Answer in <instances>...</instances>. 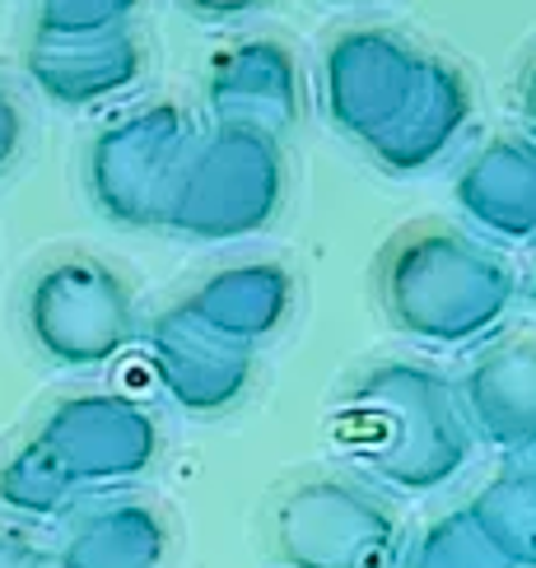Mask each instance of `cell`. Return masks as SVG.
Here are the masks:
<instances>
[{"mask_svg":"<svg viewBox=\"0 0 536 568\" xmlns=\"http://www.w3.org/2000/svg\"><path fill=\"white\" fill-rule=\"evenodd\" d=\"M341 453L392 489H438L472 462L476 434L457 387L429 364L387 359L355 377L336 410Z\"/></svg>","mask_w":536,"mask_h":568,"instance_id":"6da1fadb","label":"cell"},{"mask_svg":"<svg viewBox=\"0 0 536 568\" xmlns=\"http://www.w3.org/2000/svg\"><path fill=\"white\" fill-rule=\"evenodd\" d=\"M378 294L392 326L411 341L466 345L504 322L518 294V275L472 233L419 224L383 252Z\"/></svg>","mask_w":536,"mask_h":568,"instance_id":"7a4b0ae2","label":"cell"},{"mask_svg":"<svg viewBox=\"0 0 536 568\" xmlns=\"http://www.w3.org/2000/svg\"><path fill=\"white\" fill-rule=\"evenodd\" d=\"M285 145L252 126H210L192 140L173 182L163 229L196 243H233L262 233L285 205Z\"/></svg>","mask_w":536,"mask_h":568,"instance_id":"3957f363","label":"cell"},{"mask_svg":"<svg viewBox=\"0 0 536 568\" xmlns=\"http://www.w3.org/2000/svg\"><path fill=\"white\" fill-rule=\"evenodd\" d=\"M23 326L42 359L61 368H103L140 336L131 284L84 252L52 256L29 280Z\"/></svg>","mask_w":536,"mask_h":568,"instance_id":"277c9868","label":"cell"},{"mask_svg":"<svg viewBox=\"0 0 536 568\" xmlns=\"http://www.w3.org/2000/svg\"><path fill=\"white\" fill-rule=\"evenodd\" d=\"M271 550L285 568H392L402 555V523L373 489L313 476L275 499Z\"/></svg>","mask_w":536,"mask_h":568,"instance_id":"5b68a950","label":"cell"},{"mask_svg":"<svg viewBox=\"0 0 536 568\" xmlns=\"http://www.w3.org/2000/svg\"><path fill=\"white\" fill-rule=\"evenodd\" d=\"M192 140V122L178 103H145L108 122L84 154V186L99 215L117 229L163 224Z\"/></svg>","mask_w":536,"mask_h":568,"instance_id":"8992f818","label":"cell"},{"mask_svg":"<svg viewBox=\"0 0 536 568\" xmlns=\"http://www.w3.org/2000/svg\"><path fill=\"white\" fill-rule=\"evenodd\" d=\"M33 438L75 489H108L145 476L163 447L159 419L140 400L117 392H80L57 400Z\"/></svg>","mask_w":536,"mask_h":568,"instance_id":"52a82bcc","label":"cell"},{"mask_svg":"<svg viewBox=\"0 0 536 568\" xmlns=\"http://www.w3.org/2000/svg\"><path fill=\"white\" fill-rule=\"evenodd\" d=\"M425 57L396 33L364 23L345 29L322 52V108L332 126L368 145L396 112L406 108Z\"/></svg>","mask_w":536,"mask_h":568,"instance_id":"ba28073f","label":"cell"},{"mask_svg":"<svg viewBox=\"0 0 536 568\" xmlns=\"http://www.w3.org/2000/svg\"><path fill=\"white\" fill-rule=\"evenodd\" d=\"M140 336H145V354L159 387L186 415H220L252 383V349L215 336L182 303L159 313Z\"/></svg>","mask_w":536,"mask_h":568,"instance_id":"9c48e42d","label":"cell"},{"mask_svg":"<svg viewBox=\"0 0 536 568\" xmlns=\"http://www.w3.org/2000/svg\"><path fill=\"white\" fill-rule=\"evenodd\" d=\"M205 108L215 126H252L285 140L303 108V75L294 52L280 38L233 42L210 61Z\"/></svg>","mask_w":536,"mask_h":568,"instance_id":"30bf717a","label":"cell"},{"mask_svg":"<svg viewBox=\"0 0 536 568\" xmlns=\"http://www.w3.org/2000/svg\"><path fill=\"white\" fill-rule=\"evenodd\" d=\"M472 434L499 453H536V336H508L481 349L457 383Z\"/></svg>","mask_w":536,"mask_h":568,"instance_id":"8fae6325","label":"cell"},{"mask_svg":"<svg viewBox=\"0 0 536 568\" xmlns=\"http://www.w3.org/2000/svg\"><path fill=\"white\" fill-rule=\"evenodd\" d=\"M476 108V93L466 70L453 61L425 57L419 80L411 89L406 108L368 140V154L383 163L387 173H419L448 154V145L466 131Z\"/></svg>","mask_w":536,"mask_h":568,"instance_id":"7c38bea8","label":"cell"},{"mask_svg":"<svg viewBox=\"0 0 536 568\" xmlns=\"http://www.w3.org/2000/svg\"><path fill=\"white\" fill-rule=\"evenodd\" d=\"M23 70L57 108H93L127 93L145 75V47L131 29L99 38H33L23 52Z\"/></svg>","mask_w":536,"mask_h":568,"instance_id":"4fadbf2b","label":"cell"},{"mask_svg":"<svg viewBox=\"0 0 536 568\" xmlns=\"http://www.w3.org/2000/svg\"><path fill=\"white\" fill-rule=\"evenodd\" d=\"M453 196L476 229L504 243L536 239V140L499 135L462 163Z\"/></svg>","mask_w":536,"mask_h":568,"instance_id":"5bb4252c","label":"cell"},{"mask_svg":"<svg viewBox=\"0 0 536 568\" xmlns=\"http://www.w3.org/2000/svg\"><path fill=\"white\" fill-rule=\"evenodd\" d=\"M182 307L196 322H205L215 336L252 349L256 341H266L271 331L285 326L290 307H294V280L280 262L224 266L215 275H205L196 290L182 298Z\"/></svg>","mask_w":536,"mask_h":568,"instance_id":"9a60e30c","label":"cell"},{"mask_svg":"<svg viewBox=\"0 0 536 568\" xmlns=\"http://www.w3.org/2000/svg\"><path fill=\"white\" fill-rule=\"evenodd\" d=\"M169 555V527L140 499L75 508L52 550L57 568H159Z\"/></svg>","mask_w":536,"mask_h":568,"instance_id":"2e32d148","label":"cell"},{"mask_svg":"<svg viewBox=\"0 0 536 568\" xmlns=\"http://www.w3.org/2000/svg\"><path fill=\"white\" fill-rule=\"evenodd\" d=\"M466 517L504 564L536 568V462L499 470L472 499Z\"/></svg>","mask_w":536,"mask_h":568,"instance_id":"e0dca14e","label":"cell"},{"mask_svg":"<svg viewBox=\"0 0 536 568\" xmlns=\"http://www.w3.org/2000/svg\"><path fill=\"white\" fill-rule=\"evenodd\" d=\"M75 485L61 476V466L42 453V443L29 438L0 462V508L14 517H65L75 513Z\"/></svg>","mask_w":536,"mask_h":568,"instance_id":"ac0fdd59","label":"cell"},{"mask_svg":"<svg viewBox=\"0 0 536 568\" xmlns=\"http://www.w3.org/2000/svg\"><path fill=\"white\" fill-rule=\"evenodd\" d=\"M406 568H508L466 513H448L411 546Z\"/></svg>","mask_w":536,"mask_h":568,"instance_id":"d6986e66","label":"cell"},{"mask_svg":"<svg viewBox=\"0 0 536 568\" xmlns=\"http://www.w3.org/2000/svg\"><path fill=\"white\" fill-rule=\"evenodd\" d=\"M140 0H38L33 38H99L127 29Z\"/></svg>","mask_w":536,"mask_h":568,"instance_id":"ffe728a7","label":"cell"},{"mask_svg":"<svg viewBox=\"0 0 536 568\" xmlns=\"http://www.w3.org/2000/svg\"><path fill=\"white\" fill-rule=\"evenodd\" d=\"M0 568H57V564H52V550L33 531L0 523Z\"/></svg>","mask_w":536,"mask_h":568,"instance_id":"44dd1931","label":"cell"},{"mask_svg":"<svg viewBox=\"0 0 536 568\" xmlns=\"http://www.w3.org/2000/svg\"><path fill=\"white\" fill-rule=\"evenodd\" d=\"M19 150H23V108H19V99H14L10 80L0 75V178L14 169Z\"/></svg>","mask_w":536,"mask_h":568,"instance_id":"7402d4cb","label":"cell"},{"mask_svg":"<svg viewBox=\"0 0 536 568\" xmlns=\"http://www.w3.org/2000/svg\"><path fill=\"white\" fill-rule=\"evenodd\" d=\"M178 6L186 14H196V19H210V23H224V19H243L252 10H262L266 0H178Z\"/></svg>","mask_w":536,"mask_h":568,"instance_id":"603a6c76","label":"cell"},{"mask_svg":"<svg viewBox=\"0 0 536 568\" xmlns=\"http://www.w3.org/2000/svg\"><path fill=\"white\" fill-rule=\"evenodd\" d=\"M518 108H523V116H527V126L536 131V52H532L523 80H518Z\"/></svg>","mask_w":536,"mask_h":568,"instance_id":"cb8c5ba5","label":"cell"},{"mask_svg":"<svg viewBox=\"0 0 536 568\" xmlns=\"http://www.w3.org/2000/svg\"><path fill=\"white\" fill-rule=\"evenodd\" d=\"M527 294H532V303H536V262H532V275H527Z\"/></svg>","mask_w":536,"mask_h":568,"instance_id":"d4e9b609","label":"cell"}]
</instances>
